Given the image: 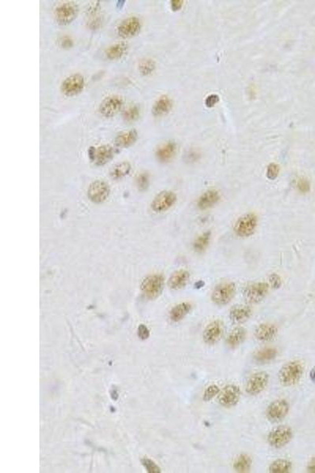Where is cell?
<instances>
[{
	"label": "cell",
	"instance_id": "36",
	"mask_svg": "<svg viewBox=\"0 0 315 473\" xmlns=\"http://www.w3.org/2000/svg\"><path fill=\"white\" fill-rule=\"evenodd\" d=\"M137 185L141 191L146 190L149 185L148 175L147 173L140 174L137 177Z\"/></svg>",
	"mask_w": 315,
	"mask_h": 473
},
{
	"label": "cell",
	"instance_id": "10",
	"mask_svg": "<svg viewBox=\"0 0 315 473\" xmlns=\"http://www.w3.org/2000/svg\"><path fill=\"white\" fill-rule=\"evenodd\" d=\"M289 411V405L284 399L276 400L268 406L266 416L270 421L274 423L282 421L286 418Z\"/></svg>",
	"mask_w": 315,
	"mask_h": 473
},
{
	"label": "cell",
	"instance_id": "29",
	"mask_svg": "<svg viewBox=\"0 0 315 473\" xmlns=\"http://www.w3.org/2000/svg\"><path fill=\"white\" fill-rule=\"evenodd\" d=\"M252 466V459L247 454H240L234 462L233 468L238 473H248Z\"/></svg>",
	"mask_w": 315,
	"mask_h": 473
},
{
	"label": "cell",
	"instance_id": "24",
	"mask_svg": "<svg viewBox=\"0 0 315 473\" xmlns=\"http://www.w3.org/2000/svg\"><path fill=\"white\" fill-rule=\"evenodd\" d=\"M220 200V195L216 190H208L203 193L198 201V207L201 210L209 208L218 203Z\"/></svg>",
	"mask_w": 315,
	"mask_h": 473
},
{
	"label": "cell",
	"instance_id": "33",
	"mask_svg": "<svg viewBox=\"0 0 315 473\" xmlns=\"http://www.w3.org/2000/svg\"><path fill=\"white\" fill-rule=\"evenodd\" d=\"M141 116V110L137 105H131L128 107L123 112V118L127 122H133L137 121Z\"/></svg>",
	"mask_w": 315,
	"mask_h": 473
},
{
	"label": "cell",
	"instance_id": "30",
	"mask_svg": "<svg viewBox=\"0 0 315 473\" xmlns=\"http://www.w3.org/2000/svg\"><path fill=\"white\" fill-rule=\"evenodd\" d=\"M131 171V165L129 162H122L115 166L111 172V177L115 179H121L129 175Z\"/></svg>",
	"mask_w": 315,
	"mask_h": 473
},
{
	"label": "cell",
	"instance_id": "2",
	"mask_svg": "<svg viewBox=\"0 0 315 473\" xmlns=\"http://www.w3.org/2000/svg\"><path fill=\"white\" fill-rule=\"evenodd\" d=\"M164 287V278L161 274H151L146 277L141 283V291L150 300L155 299L161 295Z\"/></svg>",
	"mask_w": 315,
	"mask_h": 473
},
{
	"label": "cell",
	"instance_id": "43",
	"mask_svg": "<svg viewBox=\"0 0 315 473\" xmlns=\"http://www.w3.org/2000/svg\"><path fill=\"white\" fill-rule=\"evenodd\" d=\"M218 101H219V96L218 95H214H214H210L206 98V105L208 108H212Z\"/></svg>",
	"mask_w": 315,
	"mask_h": 473
},
{
	"label": "cell",
	"instance_id": "15",
	"mask_svg": "<svg viewBox=\"0 0 315 473\" xmlns=\"http://www.w3.org/2000/svg\"><path fill=\"white\" fill-rule=\"evenodd\" d=\"M141 22L137 17H130L119 24L117 31L119 36L123 38H131L137 36L141 30Z\"/></svg>",
	"mask_w": 315,
	"mask_h": 473
},
{
	"label": "cell",
	"instance_id": "28",
	"mask_svg": "<svg viewBox=\"0 0 315 473\" xmlns=\"http://www.w3.org/2000/svg\"><path fill=\"white\" fill-rule=\"evenodd\" d=\"M278 355V350L271 347H266L258 350L255 354V359L256 361L260 363H267L274 360Z\"/></svg>",
	"mask_w": 315,
	"mask_h": 473
},
{
	"label": "cell",
	"instance_id": "8",
	"mask_svg": "<svg viewBox=\"0 0 315 473\" xmlns=\"http://www.w3.org/2000/svg\"><path fill=\"white\" fill-rule=\"evenodd\" d=\"M293 436L291 428L286 426H281L274 428L268 436V442L273 447L282 448L287 445Z\"/></svg>",
	"mask_w": 315,
	"mask_h": 473
},
{
	"label": "cell",
	"instance_id": "6",
	"mask_svg": "<svg viewBox=\"0 0 315 473\" xmlns=\"http://www.w3.org/2000/svg\"><path fill=\"white\" fill-rule=\"evenodd\" d=\"M86 81L83 76L76 74L64 80L61 85V91L66 96H77L83 91Z\"/></svg>",
	"mask_w": 315,
	"mask_h": 473
},
{
	"label": "cell",
	"instance_id": "19",
	"mask_svg": "<svg viewBox=\"0 0 315 473\" xmlns=\"http://www.w3.org/2000/svg\"><path fill=\"white\" fill-rule=\"evenodd\" d=\"M278 330V327L274 324H262L256 328V337L262 342H269L277 336Z\"/></svg>",
	"mask_w": 315,
	"mask_h": 473
},
{
	"label": "cell",
	"instance_id": "18",
	"mask_svg": "<svg viewBox=\"0 0 315 473\" xmlns=\"http://www.w3.org/2000/svg\"><path fill=\"white\" fill-rule=\"evenodd\" d=\"M252 313V308L248 305L237 304V305L232 307L230 310V320H232L233 324H243L251 317Z\"/></svg>",
	"mask_w": 315,
	"mask_h": 473
},
{
	"label": "cell",
	"instance_id": "47",
	"mask_svg": "<svg viewBox=\"0 0 315 473\" xmlns=\"http://www.w3.org/2000/svg\"><path fill=\"white\" fill-rule=\"evenodd\" d=\"M310 376H311V380L315 383V368L312 369L311 373H310Z\"/></svg>",
	"mask_w": 315,
	"mask_h": 473
},
{
	"label": "cell",
	"instance_id": "40",
	"mask_svg": "<svg viewBox=\"0 0 315 473\" xmlns=\"http://www.w3.org/2000/svg\"><path fill=\"white\" fill-rule=\"evenodd\" d=\"M138 336L142 340H145V339H147L150 336V332H149L148 328L147 326L143 325V324H141L139 327H138Z\"/></svg>",
	"mask_w": 315,
	"mask_h": 473
},
{
	"label": "cell",
	"instance_id": "39",
	"mask_svg": "<svg viewBox=\"0 0 315 473\" xmlns=\"http://www.w3.org/2000/svg\"><path fill=\"white\" fill-rule=\"evenodd\" d=\"M297 188L301 193H307L311 190V185L307 179L301 177L297 182Z\"/></svg>",
	"mask_w": 315,
	"mask_h": 473
},
{
	"label": "cell",
	"instance_id": "11",
	"mask_svg": "<svg viewBox=\"0 0 315 473\" xmlns=\"http://www.w3.org/2000/svg\"><path fill=\"white\" fill-rule=\"evenodd\" d=\"M269 291V285L266 282H256L246 287L244 297L252 304L258 303L265 298Z\"/></svg>",
	"mask_w": 315,
	"mask_h": 473
},
{
	"label": "cell",
	"instance_id": "31",
	"mask_svg": "<svg viewBox=\"0 0 315 473\" xmlns=\"http://www.w3.org/2000/svg\"><path fill=\"white\" fill-rule=\"evenodd\" d=\"M291 469V463L286 459L276 460L270 465L269 471L271 473H287Z\"/></svg>",
	"mask_w": 315,
	"mask_h": 473
},
{
	"label": "cell",
	"instance_id": "38",
	"mask_svg": "<svg viewBox=\"0 0 315 473\" xmlns=\"http://www.w3.org/2000/svg\"><path fill=\"white\" fill-rule=\"evenodd\" d=\"M279 171L278 165H277L276 163H270V165L268 166L267 171H266L268 178L270 179V180H274V179L277 178L278 174H279Z\"/></svg>",
	"mask_w": 315,
	"mask_h": 473
},
{
	"label": "cell",
	"instance_id": "25",
	"mask_svg": "<svg viewBox=\"0 0 315 473\" xmlns=\"http://www.w3.org/2000/svg\"><path fill=\"white\" fill-rule=\"evenodd\" d=\"M246 330L244 328L238 327L234 328L233 330L229 333L228 338L226 339V342L229 346L235 348L236 346H240L243 343L246 338Z\"/></svg>",
	"mask_w": 315,
	"mask_h": 473
},
{
	"label": "cell",
	"instance_id": "45",
	"mask_svg": "<svg viewBox=\"0 0 315 473\" xmlns=\"http://www.w3.org/2000/svg\"><path fill=\"white\" fill-rule=\"evenodd\" d=\"M307 470H308L309 473H315V457L310 461L308 467H307Z\"/></svg>",
	"mask_w": 315,
	"mask_h": 473
},
{
	"label": "cell",
	"instance_id": "46",
	"mask_svg": "<svg viewBox=\"0 0 315 473\" xmlns=\"http://www.w3.org/2000/svg\"><path fill=\"white\" fill-rule=\"evenodd\" d=\"M204 286V282L203 281H198V282L195 283V288L196 289H201Z\"/></svg>",
	"mask_w": 315,
	"mask_h": 473
},
{
	"label": "cell",
	"instance_id": "41",
	"mask_svg": "<svg viewBox=\"0 0 315 473\" xmlns=\"http://www.w3.org/2000/svg\"><path fill=\"white\" fill-rule=\"evenodd\" d=\"M270 284H271L272 287L275 289H278L282 286V280H281V278L278 276L277 274H270Z\"/></svg>",
	"mask_w": 315,
	"mask_h": 473
},
{
	"label": "cell",
	"instance_id": "20",
	"mask_svg": "<svg viewBox=\"0 0 315 473\" xmlns=\"http://www.w3.org/2000/svg\"><path fill=\"white\" fill-rule=\"evenodd\" d=\"M176 151V144L172 141H168L158 148L156 151V157L159 161L167 163L174 157Z\"/></svg>",
	"mask_w": 315,
	"mask_h": 473
},
{
	"label": "cell",
	"instance_id": "13",
	"mask_svg": "<svg viewBox=\"0 0 315 473\" xmlns=\"http://www.w3.org/2000/svg\"><path fill=\"white\" fill-rule=\"evenodd\" d=\"M123 107V100L119 96H111L103 100L99 106V112L103 117L112 118L117 116Z\"/></svg>",
	"mask_w": 315,
	"mask_h": 473
},
{
	"label": "cell",
	"instance_id": "3",
	"mask_svg": "<svg viewBox=\"0 0 315 473\" xmlns=\"http://www.w3.org/2000/svg\"><path fill=\"white\" fill-rule=\"evenodd\" d=\"M78 11V6L75 2H63L56 7L55 17L59 24L69 25L77 18Z\"/></svg>",
	"mask_w": 315,
	"mask_h": 473
},
{
	"label": "cell",
	"instance_id": "32",
	"mask_svg": "<svg viewBox=\"0 0 315 473\" xmlns=\"http://www.w3.org/2000/svg\"><path fill=\"white\" fill-rule=\"evenodd\" d=\"M210 235H211V233L210 231H207V232L204 233V234H202V235L199 236L198 238L195 241L194 244H193V248H194L196 252L202 253L203 251H205V249L208 247L209 243H210Z\"/></svg>",
	"mask_w": 315,
	"mask_h": 473
},
{
	"label": "cell",
	"instance_id": "27",
	"mask_svg": "<svg viewBox=\"0 0 315 473\" xmlns=\"http://www.w3.org/2000/svg\"><path fill=\"white\" fill-rule=\"evenodd\" d=\"M127 50V45L125 43H117L111 45L106 51V56L111 60L121 59Z\"/></svg>",
	"mask_w": 315,
	"mask_h": 473
},
{
	"label": "cell",
	"instance_id": "26",
	"mask_svg": "<svg viewBox=\"0 0 315 473\" xmlns=\"http://www.w3.org/2000/svg\"><path fill=\"white\" fill-rule=\"evenodd\" d=\"M192 309V305L189 303L184 302L177 304L172 308L170 313L171 320L174 322H178L189 313Z\"/></svg>",
	"mask_w": 315,
	"mask_h": 473
},
{
	"label": "cell",
	"instance_id": "44",
	"mask_svg": "<svg viewBox=\"0 0 315 473\" xmlns=\"http://www.w3.org/2000/svg\"><path fill=\"white\" fill-rule=\"evenodd\" d=\"M183 2L181 0H172L171 1V8L173 11H177L182 7Z\"/></svg>",
	"mask_w": 315,
	"mask_h": 473
},
{
	"label": "cell",
	"instance_id": "12",
	"mask_svg": "<svg viewBox=\"0 0 315 473\" xmlns=\"http://www.w3.org/2000/svg\"><path fill=\"white\" fill-rule=\"evenodd\" d=\"M269 382V375L265 372H257L249 378L246 391L251 395H257L263 391Z\"/></svg>",
	"mask_w": 315,
	"mask_h": 473
},
{
	"label": "cell",
	"instance_id": "4",
	"mask_svg": "<svg viewBox=\"0 0 315 473\" xmlns=\"http://www.w3.org/2000/svg\"><path fill=\"white\" fill-rule=\"evenodd\" d=\"M235 293L236 286L233 282H224L214 288L211 299L218 305H226L233 298Z\"/></svg>",
	"mask_w": 315,
	"mask_h": 473
},
{
	"label": "cell",
	"instance_id": "7",
	"mask_svg": "<svg viewBox=\"0 0 315 473\" xmlns=\"http://www.w3.org/2000/svg\"><path fill=\"white\" fill-rule=\"evenodd\" d=\"M87 153L91 162L97 166H103L113 159L115 149L112 146L106 145L98 148L90 147Z\"/></svg>",
	"mask_w": 315,
	"mask_h": 473
},
{
	"label": "cell",
	"instance_id": "42",
	"mask_svg": "<svg viewBox=\"0 0 315 473\" xmlns=\"http://www.w3.org/2000/svg\"><path fill=\"white\" fill-rule=\"evenodd\" d=\"M60 46L61 48H71L74 45V41L72 40L71 38L69 37V36H64V37L61 38L59 41Z\"/></svg>",
	"mask_w": 315,
	"mask_h": 473
},
{
	"label": "cell",
	"instance_id": "5",
	"mask_svg": "<svg viewBox=\"0 0 315 473\" xmlns=\"http://www.w3.org/2000/svg\"><path fill=\"white\" fill-rule=\"evenodd\" d=\"M257 223L258 219L255 214H246L238 219L234 227V231L238 236L248 237L254 234Z\"/></svg>",
	"mask_w": 315,
	"mask_h": 473
},
{
	"label": "cell",
	"instance_id": "35",
	"mask_svg": "<svg viewBox=\"0 0 315 473\" xmlns=\"http://www.w3.org/2000/svg\"><path fill=\"white\" fill-rule=\"evenodd\" d=\"M220 391V389L216 385L209 386L203 393L202 399L204 400L205 402H209L210 400H212L215 396L218 395Z\"/></svg>",
	"mask_w": 315,
	"mask_h": 473
},
{
	"label": "cell",
	"instance_id": "23",
	"mask_svg": "<svg viewBox=\"0 0 315 473\" xmlns=\"http://www.w3.org/2000/svg\"><path fill=\"white\" fill-rule=\"evenodd\" d=\"M172 100L167 96H162L155 101V104L153 106V115L157 117L159 116H165L172 109Z\"/></svg>",
	"mask_w": 315,
	"mask_h": 473
},
{
	"label": "cell",
	"instance_id": "1",
	"mask_svg": "<svg viewBox=\"0 0 315 473\" xmlns=\"http://www.w3.org/2000/svg\"><path fill=\"white\" fill-rule=\"evenodd\" d=\"M303 372V364L299 361L288 362L281 368L278 377L283 386H293L301 379Z\"/></svg>",
	"mask_w": 315,
	"mask_h": 473
},
{
	"label": "cell",
	"instance_id": "34",
	"mask_svg": "<svg viewBox=\"0 0 315 473\" xmlns=\"http://www.w3.org/2000/svg\"><path fill=\"white\" fill-rule=\"evenodd\" d=\"M155 70V62L152 59H143L140 62L139 71L142 75L148 76Z\"/></svg>",
	"mask_w": 315,
	"mask_h": 473
},
{
	"label": "cell",
	"instance_id": "14",
	"mask_svg": "<svg viewBox=\"0 0 315 473\" xmlns=\"http://www.w3.org/2000/svg\"><path fill=\"white\" fill-rule=\"evenodd\" d=\"M240 396V388L235 385H229L225 386L218 394V402L225 407H232L239 402Z\"/></svg>",
	"mask_w": 315,
	"mask_h": 473
},
{
	"label": "cell",
	"instance_id": "37",
	"mask_svg": "<svg viewBox=\"0 0 315 473\" xmlns=\"http://www.w3.org/2000/svg\"><path fill=\"white\" fill-rule=\"evenodd\" d=\"M142 465H143V467L146 469L148 473H161L160 468L156 465V464L154 462V461H151V460L147 459V458H144V459L142 460Z\"/></svg>",
	"mask_w": 315,
	"mask_h": 473
},
{
	"label": "cell",
	"instance_id": "21",
	"mask_svg": "<svg viewBox=\"0 0 315 473\" xmlns=\"http://www.w3.org/2000/svg\"><path fill=\"white\" fill-rule=\"evenodd\" d=\"M190 278V274L187 270H178L175 271L169 279V287L172 290H180L186 286Z\"/></svg>",
	"mask_w": 315,
	"mask_h": 473
},
{
	"label": "cell",
	"instance_id": "9",
	"mask_svg": "<svg viewBox=\"0 0 315 473\" xmlns=\"http://www.w3.org/2000/svg\"><path fill=\"white\" fill-rule=\"evenodd\" d=\"M110 187L105 181H93L87 189V197L95 204L103 203L110 195Z\"/></svg>",
	"mask_w": 315,
	"mask_h": 473
},
{
	"label": "cell",
	"instance_id": "17",
	"mask_svg": "<svg viewBox=\"0 0 315 473\" xmlns=\"http://www.w3.org/2000/svg\"><path fill=\"white\" fill-rule=\"evenodd\" d=\"M223 335V324L220 320L210 323L203 331V340L206 344L214 345L221 340Z\"/></svg>",
	"mask_w": 315,
	"mask_h": 473
},
{
	"label": "cell",
	"instance_id": "16",
	"mask_svg": "<svg viewBox=\"0 0 315 473\" xmlns=\"http://www.w3.org/2000/svg\"><path fill=\"white\" fill-rule=\"evenodd\" d=\"M176 196L171 191H163L159 193L151 203V207L156 212H164L176 203Z\"/></svg>",
	"mask_w": 315,
	"mask_h": 473
},
{
	"label": "cell",
	"instance_id": "22",
	"mask_svg": "<svg viewBox=\"0 0 315 473\" xmlns=\"http://www.w3.org/2000/svg\"><path fill=\"white\" fill-rule=\"evenodd\" d=\"M137 138H138V133L135 129H131L129 131L123 132L117 135L115 139V143L118 148H127L136 143Z\"/></svg>",
	"mask_w": 315,
	"mask_h": 473
}]
</instances>
